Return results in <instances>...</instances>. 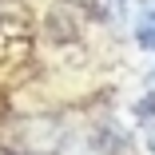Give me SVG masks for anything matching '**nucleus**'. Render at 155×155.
<instances>
[{
  "instance_id": "nucleus-1",
  "label": "nucleus",
  "mask_w": 155,
  "mask_h": 155,
  "mask_svg": "<svg viewBox=\"0 0 155 155\" xmlns=\"http://www.w3.org/2000/svg\"><path fill=\"white\" fill-rule=\"evenodd\" d=\"M0 143L12 155H56L64 147V123L52 115H16L0 127Z\"/></svg>"
},
{
  "instance_id": "nucleus-2",
  "label": "nucleus",
  "mask_w": 155,
  "mask_h": 155,
  "mask_svg": "<svg viewBox=\"0 0 155 155\" xmlns=\"http://www.w3.org/2000/svg\"><path fill=\"white\" fill-rule=\"evenodd\" d=\"M135 44L147 48V52H155V8H143L135 16Z\"/></svg>"
},
{
  "instance_id": "nucleus-3",
  "label": "nucleus",
  "mask_w": 155,
  "mask_h": 155,
  "mask_svg": "<svg viewBox=\"0 0 155 155\" xmlns=\"http://www.w3.org/2000/svg\"><path fill=\"white\" fill-rule=\"evenodd\" d=\"M147 147H151V151H155V119H151V123H147Z\"/></svg>"
},
{
  "instance_id": "nucleus-4",
  "label": "nucleus",
  "mask_w": 155,
  "mask_h": 155,
  "mask_svg": "<svg viewBox=\"0 0 155 155\" xmlns=\"http://www.w3.org/2000/svg\"><path fill=\"white\" fill-rule=\"evenodd\" d=\"M127 8V0H111V12H123Z\"/></svg>"
},
{
  "instance_id": "nucleus-5",
  "label": "nucleus",
  "mask_w": 155,
  "mask_h": 155,
  "mask_svg": "<svg viewBox=\"0 0 155 155\" xmlns=\"http://www.w3.org/2000/svg\"><path fill=\"white\" fill-rule=\"evenodd\" d=\"M151 87H155V72H151Z\"/></svg>"
}]
</instances>
